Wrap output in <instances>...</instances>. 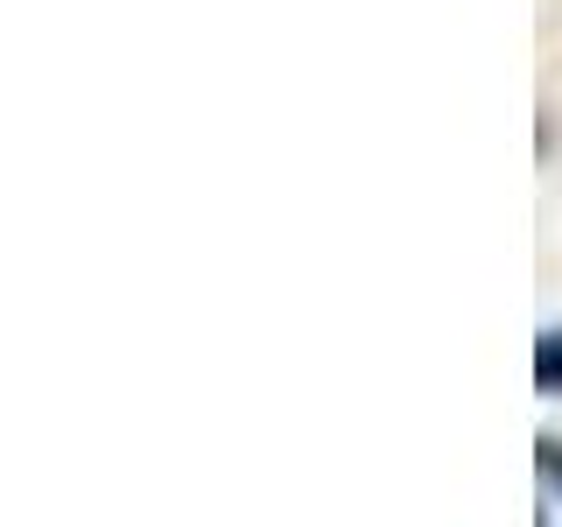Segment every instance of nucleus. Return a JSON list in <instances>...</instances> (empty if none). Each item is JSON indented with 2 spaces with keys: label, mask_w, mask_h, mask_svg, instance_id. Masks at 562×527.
Masks as SVG:
<instances>
[{
  "label": "nucleus",
  "mask_w": 562,
  "mask_h": 527,
  "mask_svg": "<svg viewBox=\"0 0 562 527\" xmlns=\"http://www.w3.org/2000/svg\"><path fill=\"white\" fill-rule=\"evenodd\" d=\"M541 450H549V464H555V471H562V450H555V444H541Z\"/></svg>",
  "instance_id": "obj_2"
},
{
  "label": "nucleus",
  "mask_w": 562,
  "mask_h": 527,
  "mask_svg": "<svg viewBox=\"0 0 562 527\" xmlns=\"http://www.w3.org/2000/svg\"><path fill=\"white\" fill-rule=\"evenodd\" d=\"M535 386H541V394H562V338H555V330L535 345Z\"/></svg>",
  "instance_id": "obj_1"
}]
</instances>
